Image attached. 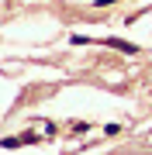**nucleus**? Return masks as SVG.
Wrapping results in <instances>:
<instances>
[{"label": "nucleus", "instance_id": "nucleus-1", "mask_svg": "<svg viewBox=\"0 0 152 155\" xmlns=\"http://www.w3.org/2000/svg\"><path fill=\"white\" fill-rule=\"evenodd\" d=\"M107 45H111V48H121V52H128V55H135V52H138V45H131V41H121V38H107Z\"/></svg>", "mask_w": 152, "mask_h": 155}, {"label": "nucleus", "instance_id": "nucleus-2", "mask_svg": "<svg viewBox=\"0 0 152 155\" xmlns=\"http://www.w3.org/2000/svg\"><path fill=\"white\" fill-rule=\"evenodd\" d=\"M97 7H111V4H118V0H93Z\"/></svg>", "mask_w": 152, "mask_h": 155}]
</instances>
